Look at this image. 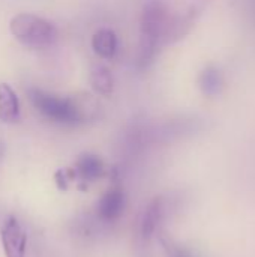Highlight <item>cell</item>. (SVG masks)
Returning <instances> with one entry per match:
<instances>
[{
  "label": "cell",
  "mask_w": 255,
  "mask_h": 257,
  "mask_svg": "<svg viewBox=\"0 0 255 257\" xmlns=\"http://www.w3.org/2000/svg\"><path fill=\"white\" fill-rule=\"evenodd\" d=\"M225 78L222 71L216 65H207L198 74V87L204 96L215 98L219 96L224 90Z\"/></svg>",
  "instance_id": "obj_5"
},
{
  "label": "cell",
  "mask_w": 255,
  "mask_h": 257,
  "mask_svg": "<svg viewBox=\"0 0 255 257\" xmlns=\"http://www.w3.org/2000/svg\"><path fill=\"white\" fill-rule=\"evenodd\" d=\"M29 99L35 108L47 119L62 125H78L92 119L99 105L90 95L80 96H57L41 89H29Z\"/></svg>",
  "instance_id": "obj_1"
},
{
  "label": "cell",
  "mask_w": 255,
  "mask_h": 257,
  "mask_svg": "<svg viewBox=\"0 0 255 257\" xmlns=\"http://www.w3.org/2000/svg\"><path fill=\"white\" fill-rule=\"evenodd\" d=\"M123 211V196L120 191H108L98 205V212L104 220H114Z\"/></svg>",
  "instance_id": "obj_8"
},
{
  "label": "cell",
  "mask_w": 255,
  "mask_h": 257,
  "mask_svg": "<svg viewBox=\"0 0 255 257\" xmlns=\"http://www.w3.org/2000/svg\"><path fill=\"white\" fill-rule=\"evenodd\" d=\"M2 155H3V148H2V145H0V160H2Z\"/></svg>",
  "instance_id": "obj_11"
},
{
  "label": "cell",
  "mask_w": 255,
  "mask_h": 257,
  "mask_svg": "<svg viewBox=\"0 0 255 257\" xmlns=\"http://www.w3.org/2000/svg\"><path fill=\"white\" fill-rule=\"evenodd\" d=\"M90 84L93 90L102 96H110L114 89V78L108 68L98 65L90 71Z\"/></svg>",
  "instance_id": "obj_9"
},
{
  "label": "cell",
  "mask_w": 255,
  "mask_h": 257,
  "mask_svg": "<svg viewBox=\"0 0 255 257\" xmlns=\"http://www.w3.org/2000/svg\"><path fill=\"white\" fill-rule=\"evenodd\" d=\"M20 119V101L17 93L6 83H0V120L15 123Z\"/></svg>",
  "instance_id": "obj_6"
},
{
  "label": "cell",
  "mask_w": 255,
  "mask_h": 257,
  "mask_svg": "<svg viewBox=\"0 0 255 257\" xmlns=\"http://www.w3.org/2000/svg\"><path fill=\"white\" fill-rule=\"evenodd\" d=\"M174 15L164 0H147L140 20L138 65L147 66L153 62L156 53L170 44V32Z\"/></svg>",
  "instance_id": "obj_2"
},
{
  "label": "cell",
  "mask_w": 255,
  "mask_h": 257,
  "mask_svg": "<svg viewBox=\"0 0 255 257\" xmlns=\"http://www.w3.org/2000/svg\"><path fill=\"white\" fill-rule=\"evenodd\" d=\"M11 32L21 44L33 48L50 47L57 39L56 26L32 14L15 15L11 20Z\"/></svg>",
  "instance_id": "obj_3"
},
{
  "label": "cell",
  "mask_w": 255,
  "mask_h": 257,
  "mask_svg": "<svg viewBox=\"0 0 255 257\" xmlns=\"http://www.w3.org/2000/svg\"><path fill=\"white\" fill-rule=\"evenodd\" d=\"M92 47L99 57L110 60L116 56L119 48L117 35L110 29H99L92 38Z\"/></svg>",
  "instance_id": "obj_7"
},
{
  "label": "cell",
  "mask_w": 255,
  "mask_h": 257,
  "mask_svg": "<svg viewBox=\"0 0 255 257\" xmlns=\"http://www.w3.org/2000/svg\"><path fill=\"white\" fill-rule=\"evenodd\" d=\"M0 239L5 257H26L27 232L15 217H8L0 229Z\"/></svg>",
  "instance_id": "obj_4"
},
{
  "label": "cell",
  "mask_w": 255,
  "mask_h": 257,
  "mask_svg": "<svg viewBox=\"0 0 255 257\" xmlns=\"http://www.w3.org/2000/svg\"><path fill=\"white\" fill-rule=\"evenodd\" d=\"M102 172H104V166L101 160L95 155L86 154L77 161V173L83 179H87V181L96 179L102 175Z\"/></svg>",
  "instance_id": "obj_10"
}]
</instances>
